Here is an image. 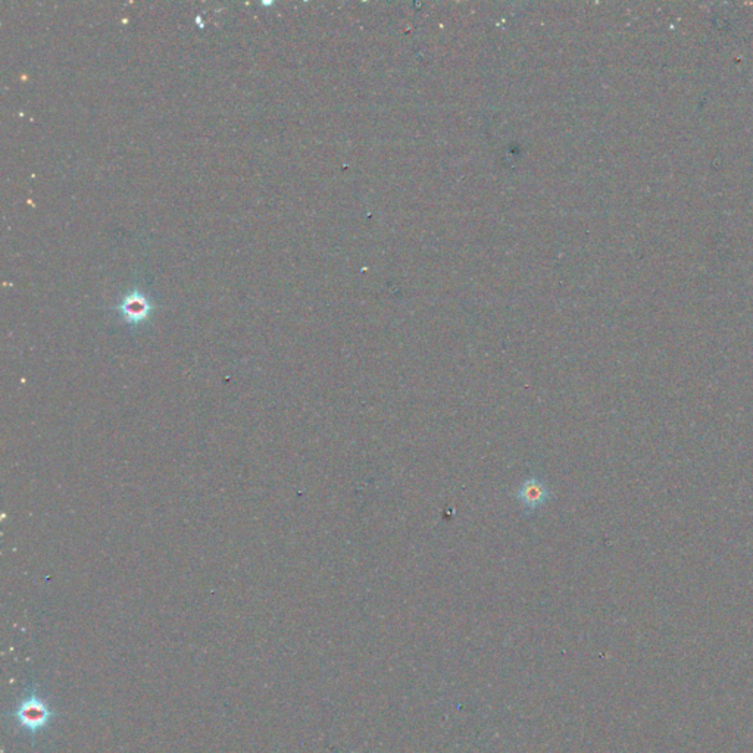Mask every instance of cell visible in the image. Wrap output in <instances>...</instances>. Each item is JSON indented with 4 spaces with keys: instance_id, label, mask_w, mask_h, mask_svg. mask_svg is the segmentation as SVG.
<instances>
[{
    "instance_id": "obj_1",
    "label": "cell",
    "mask_w": 753,
    "mask_h": 753,
    "mask_svg": "<svg viewBox=\"0 0 753 753\" xmlns=\"http://www.w3.org/2000/svg\"><path fill=\"white\" fill-rule=\"evenodd\" d=\"M12 717L21 728L31 735H37L38 731H43L50 724L55 717V710L48 705L45 698L31 692L21 700L12 713Z\"/></svg>"
},
{
    "instance_id": "obj_2",
    "label": "cell",
    "mask_w": 753,
    "mask_h": 753,
    "mask_svg": "<svg viewBox=\"0 0 753 753\" xmlns=\"http://www.w3.org/2000/svg\"><path fill=\"white\" fill-rule=\"evenodd\" d=\"M515 496L521 504L522 511L536 512L548 504L551 492L541 478L529 477L522 481V484L516 490Z\"/></svg>"
},
{
    "instance_id": "obj_3",
    "label": "cell",
    "mask_w": 753,
    "mask_h": 753,
    "mask_svg": "<svg viewBox=\"0 0 753 753\" xmlns=\"http://www.w3.org/2000/svg\"><path fill=\"white\" fill-rule=\"evenodd\" d=\"M121 310L124 313L125 320L130 323H137V321L144 320L146 315H148L151 310V303L143 295L136 291L124 299L121 305Z\"/></svg>"
}]
</instances>
